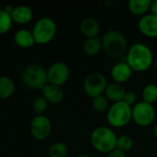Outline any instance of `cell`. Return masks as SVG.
Segmentation results:
<instances>
[{
	"label": "cell",
	"instance_id": "obj_1",
	"mask_svg": "<svg viewBox=\"0 0 157 157\" xmlns=\"http://www.w3.org/2000/svg\"><path fill=\"white\" fill-rule=\"evenodd\" d=\"M126 62L132 71L144 72L155 63V57L148 45L144 42H136L129 48Z\"/></svg>",
	"mask_w": 157,
	"mask_h": 157
},
{
	"label": "cell",
	"instance_id": "obj_2",
	"mask_svg": "<svg viewBox=\"0 0 157 157\" xmlns=\"http://www.w3.org/2000/svg\"><path fill=\"white\" fill-rule=\"evenodd\" d=\"M102 50L110 58H120L127 51L126 36L119 29H109L101 38Z\"/></svg>",
	"mask_w": 157,
	"mask_h": 157
},
{
	"label": "cell",
	"instance_id": "obj_3",
	"mask_svg": "<svg viewBox=\"0 0 157 157\" xmlns=\"http://www.w3.org/2000/svg\"><path fill=\"white\" fill-rule=\"evenodd\" d=\"M118 136L114 131L107 126H98L93 130L90 142L95 150L99 153L109 154L117 146Z\"/></svg>",
	"mask_w": 157,
	"mask_h": 157
},
{
	"label": "cell",
	"instance_id": "obj_4",
	"mask_svg": "<svg viewBox=\"0 0 157 157\" xmlns=\"http://www.w3.org/2000/svg\"><path fill=\"white\" fill-rule=\"evenodd\" d=\"M107 120L112 127H124L132 120V108L124 101L113 103L107 110Z\"/></svg>",
	"mask_w": 157,
	"mask_h": 157
},
{
	"label": "cell",
	"instance_id": "obj_5",
	"mask_svg": "<svg viewBox=\"0 0 157 157\" xmlns=\"http://www.w3.org/2000/svg\"><path fill=\"white\" fill-rule=\"evenodd\" d=\"M21 78L25 86L32 89H42L48 83L47 71L37 63L26 66L22 72Z\"/></svg>",
	"mask_w": 157,
	"mask_h": 157
},
{
	"label": "cell",
	"instance_id": "obj_6",
	"mask_svg": "<svg viewBox=\"0 0 157 157\" xmlns=\"http://www.w3.org/2000/svg\"><path fill=\"white\" fill-rule=\"evenodd\" d=\"M57 30L56 23L50 17L40 18L33 27L32 35L38 44H47L55 36Z\"/></svg>",
	"mask_w": 157,
	"mask_h": 157
},
{
	"label": "cell",
	"instance_id": "obj_7",
	"mask_svg": "<svg viewBox=\"0 0 157 157\" xmlns=\"http://www.w3.org/2000/svg\"><path fill=\"white\" fill-rule=\"evenodd\" d=\"M155 109L153 104L145 101H139L132 107V120L142 127L151 125L155 119Z\"/></svg>",
	"mask_w": 157,
	"mask_h": 157
},
{
	"label": "cell",
	"instance_id": "obj_8",
	"mask_svg": "<svg viewBox=\"0 0 157 157\" xmlns=\"http://www.w3.org/2000/svg\"><path fill=\"white\" fill-rule=\"evenodd\" d=\"M108 86L107 77L99 72H94L89 74L83 84V88L86 94L89 98H95L105 93Z\"/></svg>",
	"mask_w": 157,
	"mask_h": 157
},
{
	"label": "cell",
	"instance_id": "obj_9",
	"mask_svg": "<svg viewBox=\"0 0 157 157\" xmlns=\"http://www.w3.org/2000/svg\"><path fill=\"white\" fill-rule=\"evenodd\" d=\"M29 130L36 140H45L52 132V121L44 115H37L32 119Z\"/></svg>",
	"mask_w": 157,
	"mask_h": 157
},
{
	"label": "cell",
	"instance_id": "obj_10",
	"mask_svg": "<svg viewBox=\"0 0 157 157\" xmlns=\"http://www.w3.org/2000/svg\"><path fill=\"white\" fill-rule=\"evenodd\" d=\"M70 70L66 63L63 62H56L52 63L47 71V77L49 84L58 86L65 84L69 78Z\"/></svg>",
	"mask_w": 157,
	"mask_h": 157
},
{
	"label": "cell",
	"instance_id": "obj_11",
	"mask_svg": "<svg viewBox=\"0 0 157 157\" xmlns=\"http://www.w3.org/2000/svg\"><path fill=\"white\" fill-rule=\"evenodd\" d=\"M138 29L147 37L157 38V16L151 13L142 16L138 21Z\"/></svg>",
	"mask_w": 157,
	"mask_h": 157
},
{
	"label": "cell",
	"instance_id": "obj_12",
	"mask_svg": "<svg viewBox=\"0 0 157 157\" xmlns=\"http://www.w3.org/2000/svg\"><path fill=\"white\" fill-rule=\"evenodd\" d=\"M132 72H133L132 69L125 61V62H119L116 64H114L110 74L114 82L119 84H123L131 78Z\"/></svg>",
	"mask_w": 157,
	"mask_h": 157
},
{
	"label": "cell",
	"instance_id": "obj_13",
	"mask_svg": "<svg viewBox=\"0 0 157 157\" xmlns=\"http://www.w3.org/2000/svg\"><path fill=\"white\" fill-rule=\"evenodd\" d=\"M42 97L48 101L52 104H58L60 103L63 97L64 93L63 90L61 88V86L52 85V84H47L42 89Z\"/></svg>",
	"mask_w": 157,
	"mask_h": 157
},
{
	"label": "cell",
	"instance_id": "obj_14",
	"mask_svg": "<svg viewBox=\"0 0 157 157\" xmlns=\"http://www.w3.org/2000/svg\"><path fill=\"white\" fill-rule=\"evenodd\" d=\"M81 32L88 38H96L100 32L99 22L94 17H86L80 24Z\"/></svg>",
	"mask_w": 157,
	"mask_h": 157
},
{
	"label": "cell",
	"instance_id": "obj_15",
	"mask_svg": "<svg viewBox=\"0 0 157 157\" xmlns=\"http://www.w3.org/2000/svg\"><path fill=\"white\" fill-rule=\"evenodd\" d=\"M126 90L122 84H119L116 82L108 84L106 90H105V96L106 98L112 101L113 103L122 101L124 98V96L126 94Z\"/></svg>",
	"mask_w": 157,
	"mask_h": 157
},
{
	"label": "cell",
	"instance_id": "obj_16",
	"mask_svg": "<svg viewBox=\"0 0 157 157\" xmlns=\"http://www.w3.org/2000/svg\"><path fill=\"white\" fill-rule=\"evenodd\" d=\"M33 12L28 6H17L14 7L11 14L12 20L17 24H27L32 19Z\"/></svg>",
	"mask_w": 157,
	"mask_h": 157
},
{
	"label": "cell",
	"instance_id": "obj_17",
	"mask_svg": "<svg viewBox=\"0 0 157 157\" xmlns=\"http://www.w3.org/2000/svg\"><path fill=\"white\" fill-rule=\"evenodd\" d=\"M14 40L16 44L21 48H30L36 43L32 32L26 29H20L17 31Z\"/></svg>",
	"mask_w": 157,
	"mask_h": 157
},
{
	"label": "cell",
	"instance_id": "obj_18",
	"mask_svg": "<svg viewBox=\"0 0 157 157\" xmlns=\"http://www.w3.org/2000/svg\"><path fill=\"white\" fill-rule=\"evenodd\" d=\"M151 3V0H130L128 6L132 14L142 17L150 10Z\"/></svg>",
	"mask_w": 157,
	"mask_h": 157
},
{
	"label": "cell",
	"instance_id": "obj_19",
	"mask_svg": "<svg viewBox=\"0 0 157 157\" xmlns=\"http://www.w3.org/2000/svg\"><path fill=\"white\" fill-rule=\"evenodd\" d=\"M15 92V84L8 76H0V98L6 99L10 98Z\"/></svg>",
	"mask_w": 157,
	"mask_h": 157
},
{
	"label": "cell",
	"instance_id": "obj_20",
	"mask_svg": "<svg viewBox=\"0 0 157 157\" xmlns=\"http://www.w3.org/2000/svg\"><path fill=\"white\" fill-rule=\"evenodd\" d=\"M83 49H84V52L87 55H90V56L97 55L102 50L101 39L98 37L86 39L83 44Z\"/></svg>",
	"mask_w": 157,
	"mask_h": 157
},
{
	"label": "cell",
	"instance_id": "obj_21",
	"mask_svg": "<svg viewBox=\"0 0 157 157\" xmlns=\"http://www.w3.org/2000/svg\"><path fill=\"white\" fill-rule=\"evenodd\" d=\"M144 101L153 104L154 102L157 101V85L150 83L147 84L142 92Z\"/></svg>",
	"mask_w": 157,
	"mask_h": 157
},
{
	"label": "cell",
	"instance_id": "obj_22",
	"mask_svg": "<svg viewBox=\"0 0 157 157\" xmlns=\"http://www.w3.org/2000/svg\"><path fill=\"white\" fill-rule=\"evenodd\" d=\"M68 154V148L63 143H54L49 148L48 155L50 157H66Z\"/></svg>",
	"mask_w": 157,
	"mask_h": 157
},
{
	"label": "cell",
	"instance_id": "obj_23",
	"mask_svg": "<svg viewBox=\"0 0 157 157\" xmlns=\"http://www.w3.org/2000/svg\"><path fill=\"white\" fill-rule=\"evenodd\" d=\"M134 145L133 139L129 135H121L117 139V146L116 148L126 153L128 151H131Z\"/></svg>",
	"mask_w": 157,
	"mask_h": 157
},
{
	"label": "cell",
	"instance_id": "obj_24",
	"mask_svg": "<svg viewBox=\"0 0 157 157\" xmlns=\"http://www.w3.org/2000/svg\"><path fill=\"white\" fill-rule=\"evenodd\" d=\"M92 107L98 112H104L109 109V99L105 95H99L92 98Z\"/></svg>",
	"mask_w": 157,
	"mask_h": 157
},
{
	"label": "cell",
	"instance_id": "obj_25",
	"mask_svg": "<svg viewBox=\"0 0 157 157\" xmlns=\"http://www.w3.org/2000/svg\"><path fill=\"white\" fill-rule=\"evenodd\" d=\"M12 23L11 15L6 13L4 9H0V34L7 32L10 29Z\"/></svg>",
	"mask_w": 157,
	"mask_h": 157
},
{
	"label": "cell",
	"instance_id": "obj_26",
	"mask_svg": "<svg viewBox=\"0 0 157 157\" xmlns=\"http://www.w3.org/2000/svg\"><path fill=\"white\" fill-rule=\"evenodd\" d=\"M47 107H48V101L43 97H38L34 98L32 102L33 110L38 115H43V113L47 109Z\"/></svg>",
	"mask_w": 157,
	"mask_h": 157
},
{
	"label": "cell",
	"instance_id": "obj_27",
	"mask_svg": "<svg viewBox=\"0 0 157 157\" xmlns=\"http://www.w3.org/2000/svg\"><path fill=\"white\" fill-rule=\"evenodd\" d=\"M122 101H124L126 104H128L129 106H131L132 108L137 103V95H136V93L133 92V91H127Z\"/></svg>",
	"mask_w": 157,
	"mask_h": 157
},
{
	"label": "cell",
	"instance_id": "obj_28",
	"mask_svg": "<svg viewBox=\"0 0 157 157\" xmlns=\"http://www.w3.org/2000/svg\"><path fill=\"white\" fill-rule=\"evenodd\" d=\"M108 157H127V155L124 152L116 148L113 151H111L110 153H109Z\"/></svg>",
	"mask_w": 157,
	"mask_h": 157
},
{
	"label": "cell",
	"instance_id": "obj_29",
	"mask_svg": "<svg viewBox=\"0 0 157 157\" xmlns=\"http://www.w3.org/2000/svg\"><path fill=\"white\" fill-rule=\"evenodd\" d=\"M150 10H151V14L157 16V0L152 1L151 6H150Z\"/></svg>",
	"mask_w": 157,
	"mask_h": 157
},
{
	"label": "cell",
	"instance_id": "obj_30",
	"mask_svg": "<svg viewBox=\"0 0 157 157\" xmlns=\"http://www.w3.org/2000/svg\"><path fill=\"white\" fill-rule=\"evenodd\" d=\"M4 10L6 12V13H8V14H12V12H13V10H14V6H11V5H6V6H5V7H4Z\"/></svg>",
	"mask_w": 157,
	"mask_h": 157
},
{
	"label": "cell",
	"instance_id": "obj_31",
	"mask_svg": "<svg viewBox=\"0 0 157 157\" xmlns=\"http://www.w3.org/2000/svg\"><path fill=\"white\" fill-rule=\"evenodd\" d=\"M154 134H155V138H156V139H157V122H156V123H155V127H154Z\"/></svg>",
	"mask_w": 157,
	"mask_h": 157
},
{
	"label": "cell",
	"instance_id": "obj_32",
	"mask_svg": "<svg viewBox=\"0 0 157 157\" xmlns=\"http://www.w3.org/2000/svg\"><path fill=\"white\" fill-rule=\"evenodd\" d=\"M155 69L157 70V57L155 59Z\"/></svg>",
	"mask_w": 157,
	"mask_h": 157
},
{
	"label": "cell",
	"instance_id": "obj_33",
	"mask_svg": "<svg viewBox=\"0 0 157 157\" xmlns=\"http://www.w3.org/2000/svg\"><path fill=\"white\" fill-rule=\"evenodd\" d=\"M76 157H90L89 155H78V156Z\"/></svg>",
	"mask_w": 157,
	"mask_h": 157
}]
</instances>
